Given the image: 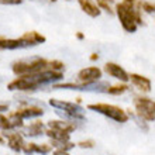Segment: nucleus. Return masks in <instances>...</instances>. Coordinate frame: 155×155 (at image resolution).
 Instances as JSON below:
<instances>
[{
	"mask_svg": "<svg viewBox=\"0 0 155 155\" xmlns=\"http://www.w3.org/2000/svg\"><path fill=\"white\" fill-rule=\"evenodd\" d=\"M103 71L99 66H87L78 72V82H96L102 81Z\"/></svg>",
	"mask_w": 155,
	"mask_h": 155,
	"instance_id": "nucleus-9",
	"label": "nucleus"
},
{
	"mask_svg": "<svg viewBox=\"0 0 155 155\" xmlns=\"http://www.w3.org/2000/svg\"><path fill=\"white\" fill-rule=\"evenodd\" d=\"M78 3L81 6L82 12L85 14H87L89 17H92V18H96V17H99L102 14L100 7L96 3H93L92 0H78Z\"/></svg>",
	"mask_w": 155,
	"mask_h": 155,
	"instance_id": "nucleus-16",
	"label": "nucleus"
},
{
	"mask_svg": "<svg viewBox=\"0 0 155 155\" xmlns=\"http://www.w3.org/2000/svg\"><path fill=\"white\" fill-rule=\"evenodd\" d=\"M76 38H78V40H85V34H83V33H76Z\"/></svg>",
	"mask_w": 155,
	"mask_h": 155,
	"instance_id": "nucleus-30",
	"label": "nucleus"
},
{
	"mask_svg": "<svg viewBox=\"0 0 155 155\" xmlns=\"http://www.w3.org/2000/svg\"><path fill=\"white\" fill-rule=\"evenodd\" d=\"M87 110L99 113V114L110 118V120H113V121H116V123H120V124H124V123H127L130 120L128 111L121 109L120 106H116V104H109V103H90V104H87Z\"/></svg>",
	"mask_w": 155,
	"mask_h": 155,
	"instance_id": "nucleus-4",
	"label": "nucleus"
},
{
	"mask_svg": "<svg viewBox=\"0 0 155 155\" xmlns=\"http://www.w3.org/2000/svg\"><path fill=\"white\" fill-rule=\"evenodd\" d=\"M49 106H52L57 110V114L61 116L64 120L74 123H83L86 121L85 109L76 102H66V100H58V99H51Z\"/></svg>",
	"mask_w": 155,
	"mask_h": 155,
	"instance_id": "nucleus-3",
	"label": "nucleus"
},
{
	"mask_svg": "<svg viewBox=\"0 0 155 155\" xmlns=\"http://www.w3.org/2000/svg\"><path fill=\"white\" fill-rule=\"evenodd\" d=\"M54 89H69L81 90V92H92V93H107L110 83L106 81L96 82H68V83H54Z\"/></svg>",
	"mask_w": 155,
	"mask_h": 155,
	"instance_id": "nucleus-6",
	"label": "nucleus"
},
{
	"mask_svg": "<svg viewBox=\"0 0 155 155\" xmlns=\"http://www.w3.org/2000/svg\"><path fill=\"white\" fill-rule=\"evenodd\" d=\"M96 4H97L100 10H104L107 14H116V0H96Z\"/></svg>",
	"mask_w": 155,
	"mask_h": 155,
	"instance_id": "nucleus-21",
	"label": "nucleus"
},
{
	"mask_svg": "<svg viewBox=\"0 0 155 155\" xmlns=\"http://www.w3.org/2000/svg\"><path fill=\"white\" fill-rule=\"evenodd\" d=\"M130 90V86L128 83H123V82H118L116 85H110V87L107 89L106 94H110V96H121V94L127 93Z\"/></svg>",
	"mask_w": 155,
	"mask_h": 155,
	"instance_id": "nucleus-19",
	"label": "nucleus"
},
{
	"mask_svg": "<svg viewBox=\"0 0 155 155\" xmlns=\"http://www.w3.org/2000/svg\"><path fill=\"white\" fill-rule=\"evenodd\" d=\"M8 106L7 104H0V113H3V111H7Z\"/></svg>",
	"mask_w": 155,
	"mask_h": 155,
	"instance_id": "nucleus-29",
	"label": "nucleus"
},
{
	"mask_svg": "<svg viewBox=\"0 0 155 155\" xmlns=\"http://www.w3.org/2000/svg\"><path fill=\"white\" fill-rule=\"evenodd\" d=\"M3 135L7 138V145L10 147V150H13L14 152L23 151V147H24V144H25L23 135L18 134V133H14V131H12V130L6 131Z\"/></svg>",
	"mask_w": 155,
	"mask_h": 155,
	"instance_id": "nucleus-11",
	"label": "nucleus"
},
{
	"mask_svg": "<svg viewBox=\"0 0 155 155\" xmlns=\"http://www.w3.org/2000/svg\"><path fill=\"white\" fill-rule=\"evenodd\" d=\"M99 54H96V52H93V54H90V57H89V59L92 62H96V61H99Z\"/></svg>",
	"mask_w": 155,
	"mask_h": 155,
	"instance_id": "nucleus-27",
	"label": "nucleus"
},
{
	"mask_svg": "<svg viewBox=\"0 0 155 155\" xmlns=\"http://www.w3.org/2000/svg\"><path fill=\"white\" fill-rule=\"evenodd\" d=\"M28 47H33V45L24 37H20L17 40L0 38V49H20V48H28Z\"/></svg>",
	"mask_w": 155,
	"mask_h": 155,
	"instance_id": "nucleus-12",
	"label": "nucleus"
},
{
	"mask_svg": "<svg viewBox=\"0 0 155 155\" xmlns=\"http://www.w3.org/2000/svg\"><path fill=\"white\" fill-rule=\"evenodd\" d=\"M23 0H0V4H8V6H16V4H21Z\"/></svg>",
	"mask_w": 155,
	"mask_h": 155,
	"instance_id": "nucleus-26",
	"label": "nucleus"
},
{
	"mask_svg": "<svg viewBox=\"0 0 155 155\" xmlns=\"http://www.w3.org/2000/svg\"><path fill=\"white\" fill-rule=\"evenodd\" d=\"M154 113H155V109H154Z\"/></svg>",
	"mask_w": 155,
	"mask_h": 155,
	"instance_id": "nucleus-33",
	"label": "nucleus"
},
{
	"mask_svg": "<svg viewBox=\"0 0 155 155\" xmlns=\"http://www.w3.org/2000/svg\"><path fill=\"white\" fill-rule=\"evenodd\" d=\"M130 82L135 89L141 93H150L152 90V82L150 78L140 74H130Z\"/></svg>",
	"mask_w": 155,
	"mask_h": 155,
	"instance_id": "nucleus-10",
	"label": "nucleus"
},
{
	"mask_svg": "<svg viewBox=\"0 0 155 155\" xmlns=\"http://www.w3.org/2000/svg\"><path fill=\"white\" fill-rule=\"evenodd\" d=\"M141 4L143 0H123L116 3V16L118 17V21L126 33L134 34L140 25L145 24Z\"/></svg>",
	"mask_w": 155,
	"mask_h": 155,
	"instance_id": "nucleus-2",
	"label": "nucleus"
},
{
	"mask_svg": "<svg viewBox=\"0 0 155 155\" xmlns=\"http://www.w3.org/2000/svg\"><path fill=\"white\" fill-rule=\"evenodd\" d=\"M141 8H143V13H145V14H154V13H155V2L143 0Z\"/></svg>",
	"mask_w": 155,
	"mask_h": 155,
	"instance_id": "nucleus-23",
	"label": "nucleus"
},
{
	"mask_svg": "<svg viewBox=\"0 0 155 155\" xmlns=\"http://www.w3.org/2000/svg\"><path fill=\"white\" fill-rule=\"evenodd\" d=\"M0 82H2V79H0Z\"/></svg>",
	"mask_w": 155,
	"mask_h": 155,
	"instance_id": "nucleus-34",
	"label": "nucleus"
},
{
	"mask_svg": "<svg viewBox=\"0 0 155 155\" xmlns=\"http://www.w3.org/2000/svg\"><path fill=\"white\" fill-rule=\"evenodd\" d=\"M65 68V64L61 61H58V59H54V61H51V69L52 71H59V72H62V69Z\"/></svg>",
	"mask_w": 155,
	"mask_h": 155,
	"instance_id": "nucleus-25",
	"label": "nucleus"
},
{
	"mask_svg": "<svg viewBox=\"0 0 155 155\" xmlns=\"http://www.w3.org/2000/svg\"><path fill=\"white\" fill-rule=\"evenodd\" d=\"M51 2H57V0H51Z\"/></svg>",
	"mask_w": 155,
	"mask_h": 155,
	"instance_id": "nucleus-32",
	"label": "nucleus"
},
{
	"mask_svg": "<svg viewBox=\"0 0 155 155\" xmlns=\"http://www.w3.org/2000/svg\"><path fill=\"white\" fill-rule=\"evenodd\" d=\"M0 144H2V145H3V144H6V140H4L3 134H0Z\"/></svg>",
	"mask_w": 155,
	"mask_h": 155,
	"instance_id": "nucleus-31",
	"label": "nucleus"
},
{
	"mask_svg": "<svg viewBox=\"0 0 155 155\" xmlns=\"http://www.w3.org/2000/svg\"><path fill=\"white\" fill-rule=\"evenodd\" d=\"M45 130H47V128H45L44 123L37 120V121L31 123V124L27 127L25 133H27L28 137H38V135H41V134H45Z\"/></svg>",
	"mask_w": 155,
	"mask_h": 155,
	"instance_id": "nucleus-18",
	"label": "nucleus"
},
{
	"mask_svg": "<svg viewBox=\"0 0 155 155\" xmlns=\"http://www.w3.org/2000/svg\"><path fill=\"white\" fill-rule=\"evenodd\" d=\"M21 37H24L27 41H30L31 42V45H38V44H44L45 41H47V38L44 37V35H41L40 33H37V31H28V33H24Z\"/></svg>",
	"mask_w": 155,
	"mask_h": 155,
	"instance_id": "nucleus-20",
	"label": "nucleus"
},
{
	"mask_svg": "<svg viewBox=\"0 0 155 155\" xmlns=\"http://www.w3.org/2000/svg\"><path fill=\"white\" fill-rule=\"evenodd\" d=\"M76 145L79 148H82V150H92V148L96 145V143H94L93 140H82V141H79Z\"/></svg>",
	"mask_w": 155,
	"mask_h": 155,
	"instance_id": "nucleus-24",
	"label": "nucleus"
},
{
	"mask_svg": "<svg viewBox=\"0 0 155 155\" xmlns=\"http://www.w3.org/2000/svg\"><path fill=\"white\" fill-rule=\"evenodd\" d=\"M45 134L48 135L51 140H54V141H59V143H68L69 138H71L69 133L54 130V128H47V130H45Z\"/></svg>",
	"mask_w": 155,
	"mask_h": 155,
	"instance_id": "nucleus-17",
	"label": "nucleus"
},
{
	"mask_svg": "<svg viewBox=\"0 0 155 155\" xmlns=\"http://www.w3.org/2000/svg\"><path fill=\"white\" fill-rule=\"evenodd\" d=\"M133 104H134V113L137 117L143 118L147 123L155 121V102L152 99H150L148 96H144L143 93L137 94V96H134Z\"/></svg>",
	"mask_w": 155,
	"mask_h": 155,
	"instance_id": "nucleus-7",
	"label": "nucleus"
},
{
	"mask_svg": "<svg viewBox=\"0 0 155 155\" xmlns=\"http://www.w3.org/2000/svg\"><path fill=\"white\" fill-rule=\"evenodd\" d=\"M13 128H14V127H13V123L10 121V118L0 113V130L8 131V130H13Z\"/></svg>",
	"mask_w": 155,
	"mask_h": 155,
	"instance_id": "nucleus-22",
	"label": "nucleus"
},
{
	"mask_svg": "<svg viewBox=\"0 0 155 155\" xmlns=\"http://www.w3.org/2000/svg\"><path fill=\"white\" fill-rule=\"evenodd\" d=\"M64 79V74L59 71H40L34 74L23 75V76L16 78L7 85L8 90H18V92H33V90L40 89L41 86L48 85V83H55L58 81Z\"/></svg>",
	"mask_w": 155,
	"mask_h": 155,
	"instance_id": "nucleus-1",
	"label": "nucleus"
},
{
	"mask_svg": "<svg viewBox=\"0 0 155 155\" xmlns=\"http://www.w3.org/2000/svg\"><path fill=\"white\" fill-rule=\"evenodd\" d=\"M48 128H54V130L65 131V133H74L78 128V123L68 121V120H51L48 121Z\"/></svg>",
	"mask_w": 155,
	"mask_h": 155,
	"instance_id": "nucleus-15",
	"label": "nucleus"
},
{
	"mask_svg": "<svg viewBox=\"0 0 155 155\" xmlns=\"http://www.w3.org/2000/svg\"><path fill=\"white\" fill-rule=\"evenodd\" d=\"M17 117L23 118H34V117H41V116L44 114V110L38 106H24V107H20V109H17L16 111H13Z\"/></svg>",
	"mask_w": 155,
	"mask_h": 155,
	"instance_id": "nucleus-14",
	"label": "nucleus"
},
{
	"mask_svg": "<svg viewBox=\"0 0 155 155\" xmlns=\"http://www.w3.org/2000/svg\"><path fill=\"white\" fill-rule=\"evenodd\" d=\"M54 155H69V152H68V151H64V150H55Z\"/></svg>",
	"mask_w": 155,
	"mask_h": 155,
	"instance_id": "nucleus-28",
	"label": "nucleus"
},
{
	"mask_svg": "<svg viewBox=\"0 0 155 155\" xmlns=\"http://www.w3.org/2000/svg\"><path fill=\"white\" fill-rule=\"evenodd\" d=\"M52 145L51 144H35V143H27L23 147V152L27 155L31 154H41V155H47L52 151Z\"/></svg>",
	"mask_w": 155,
	"mask_h": 155,
	"instance_id": "nucleus-13",
	"label": "nucleus"
},
{
	"mask_svg": "<svg viewBox=\"0 0 155 155\" xmlns=\"http://www.w3.org/2000/svg\"><path fill=\"white\" fill-rule=\"evenodd\" d=\"M12 69L17 76H23V75L34 74V72H40V71L51 69V61H47V59L40 57H33L30 59H23V61L14 62Z\"/></svg>",
	"mask_w": 155,
	"mask_h": 155,
	"instance_id": "nucleus-5",
	"label": "nucleus"
},
{
	"mask_svg": "<svg viewBox=\"0 0 155 155\" xmlns=\"http://www.w3.org/2000/svg\"><path fill=\"white\" fill-rule=\"evenodd\" d=\"M103 72H106L110 78H114L118 82H123V83L130 82V74L116 62H106L103 66Z\"/></svg>",
	"mask_w": 155,
	"mask_h": 155,
	"instance_id": "nucleus-8",
	"label": "nucleus"
}]
</instances>
